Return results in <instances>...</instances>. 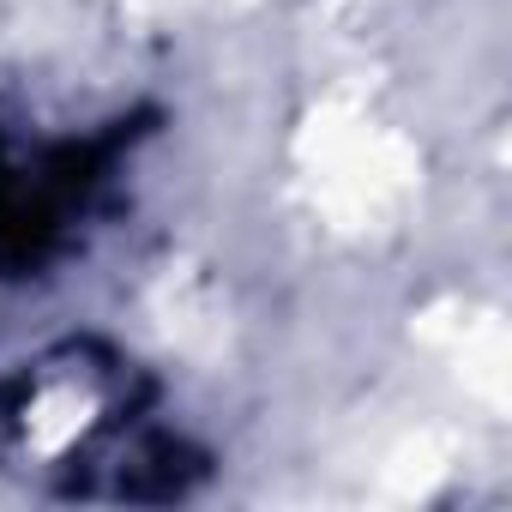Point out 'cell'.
Segmentation results:
<instances>
[{"mask_svg": "<svg viewBox=\"0 0 512 512\" xmlns=\"http://www.w3.org/2000/svg\"><path fill=\"white\" fill-rule=\"evenodd\" d=\"M0 428L19 476L85 500H163L187 488V470H199L175 464V440L145 422L133 368L79 344L13 380L0 398Z\"/></svg>", "mask_w": 512, "mask_h": 512, "instance_id": "obj_1", "label": "cell"}]
</instances>
